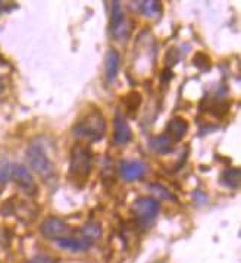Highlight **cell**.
<instances>
[{
    "instance_id": "cell-1",
    "label": "cell",
    "mask_w": 241,
    "mask_h": 263,
    "mask_svg": "<svg viewBox=\"0 0 241 263\" xmlns=\"http://www.w3.org/2000/svg\"><path fill=\"white\" fill-rule=\"evenodd\" d=\"M73 134L87 141H102L106 136V119L99 110L85 114L73 126Z\"/></svg>"
},
{
    "instance_id": "cell-7",
    "label": "cell",
    "mask_w": 241,
    "mask_h": 263,
    "mask_svg": "<svg viewBox=\"0 0 241 263\" xmlns=\"http://www.w3.org/2000/svg\"><path fill=\"white\" fill-rule=\"evenodd\" d=\"M11 178L12 181L20 187L21 190H24L25 193H30V194H34L35 193V181H34V177L30 172V169L24 165H20V163H15L11 166Z\"/></svg>"
},
{
    "instance_id": "cell-20",
    "label": "cell",
    "mask_w": 241,
    "mask_h": 263,
    "mask_svg": "<svg viewBox=\"0 0 241 263\" xmlns=\"http://www.w3.org/2000/svg\"><path fill=\"white\" fill-rule=\"evenodd\" d=\"M3 88H5V83H3V80L0 78V93L3 91Z\"/></svg>"
},
{
    "instance_id": "cell-16",
    "label": "cell",
    "mask_w": 241,
    "mask_h": 263,
    "mask_svg": "<svg viewBox=\"0 0 241 263\" xmlns=\"http://www.w3.org/2000/svg\"><path fill=\"white\" fill-rule=\"evenodd\" d=\"M11 178V165L6 159H0V184Z\"/></svg>"
},
{
    "instance_id": "cell-17",
    "label": "cell",
    "mask_w": 241,
    "mask_h": 263,
    "mask_svg": "<svg viewBox=\"0 0 241 263\" xmlns=\"http://www.w3.org/2000/svg\"><path fill=\"white\" fill-rule=\"evenodd\" d=\"M193 63H194L197 68L203 69V71H206V69H209L210 68L209 58H208L206 54H203V53H197V54L193 58Z\"/></svg>"
},
{
    "instance_id": "cell-14",
    "label": "cell",
    "mask_w": 241,
    "mask_h": 263,
    "mask_svg": "<svg viewBox=\"0 0 241 263\" xmlns=\"http://www.w3.org/2000/svg\"><path fill=\"white\" fill-rule=\"evenodd\" d=\"M220 181H222L224 185H227L230 189H238V185H240V169H225L222 172V175H220Z\"/></svg>"
},
{
    "instance_id": "cell-9",
    "label": "cell",
    "mask_w": 241,
    "mask_h": 263,
    "mask_svg": "<svg viewBox=\"0 0 241 263\" xmlns=\"http://www.w3.org/2000/svg\"><path fill=\"white\" fill-rule=\"evenodd\" d=\"M119 172H121V177L126 181H138L144 177L146 166L140 160H128V162L121 163Z\"/></svg>"
},
{
    "instance_id": "cell-15",
    "label": "cell",
    "mask_w": 241,
    "mask_h": 263,
    "mask_svg": "<svg viewBox=\"0 0 241 263\" xmlns=\"http://www.w3.org/2000/svg\"><path fill=\"white\" fill-rule=\"evenodd\" d=\"M138 6L140 12L144 13L146 16H155L162 9V5L159 2H140Z\"/></svg>"
},
{
    "instance_id": "cell-4",
    "label": "cell",
    "mask_w": 241,
    "mask_h": 263,
    "mask_svg": "<svg viewBox=\"0 0 241 263\" xmlns=\"http://www.w3.org/2000/svg\"><path fill=\"white\" fill-rule=\"evenodd\" d=\"M40 232L46 240L53 242L63 241L75 237V230L59 218H47L40 227Z\"/></svg>"
},
{
    "instance_id": "cell-13",
    "label": "cell",
    "mask_w": 241,
    "mask_h": 263,
    "mask_svg": "<svg viewBox=\"0 0 241 263\" xmlns=\"http://www.w3.org/2000/svg\"><path fill=\"white\" fill-rule=\"evenodd\" d=\"M80 234L85 240L95 242L102 235V227H100L99 222H87L84 227L80 230Z\"/></svg>"
},
{
    "instance_id": "cell-3",
    "label": "cell",
    "mask_w": 241,
    "mask_h": 263,
    "mask_svg": "<svg viewBox=\"0 0 241 263\" xmlns=\"http://www.w3.org/2000/svg\"><path fill=\"white\" fill-rule=\"evenodd\" d=\"M91 166H93L91 150L83 144L73 146L71 153V165H69L71 177H73L77 181H85L91 172Z\"/></svg>"
},
{
    "instance_id": "cell-10",
    "label": "cell",
    "mask_w": 241,
    "mask_h": 263,
    "mask_svg": "<svg viewBox=\"0 0 241 263\" xmlns=\"http://www.w3.org/2000/svg\"><path fill=\"white\" fill-rule=\"evenodd\" d=\"M189 131V121L181 118V116H174L171 121H169L168 126H166V136H168L174 143H178L181 141L184 136L187 134Z\"/></svg>"
},
{
    "instance_id": "cell-2",
    "label": "cell",
    "mask_w": 241,
    "mask_h": 263,
    "mask_svg": "<svg viewBox=\"0 0 241 263\" xmlns=\"http://www.w3.org/2000/svg\"><path fill=\"white\" fill-rule=\"evenodd\" d=\"M27 160L34 172L43 179H50L54 175V166L47 155L42 140H34L27 148Z\"/></svg>"
},
{
    "instance_id": "cell-5",
    "label": "cell",
    "mask_w": 241,
    "mask_h": 263,
    "mask_svg": "<svg viewBox=\"0 0 241 263\" xmlns=\"http://www.w3.org/2000/svg\"><path fill=\"white\" fill-rule=\"evenodd\" d=\"M131 211L138 221L143 223H149L156 218L157 213L160 211V206H159V201L152 197H140V199L134 200Z\"/></svg>"
},
{
    "instance_id": "cell-6",
    "label": "cell",
    "mask_w": 241,
    "mask_h": 263,
    "mask_svg": "<svg viewBox=\"0 0 241 263\" xmlns=\"http://www.w3.org/2000/svg\"><path fill=\"white\" fill-rule=\"evenodd\" d=\"M110 30L112 35L116 40H124L129 35V22L126 18L125 12L122 9V5L119 2L112 3V11H110Z\"/></svg>"
},
{
    "instance_id": "cell-12",
    "label": "cell",
    "mask_w": 241,
    "mask_h": 263,
    "mask_svg": "<svg viewBox=\"0 0 241 263\" xmlns=\"http://www.w3.org/2000/svg\"><path fill=\"white\" fill-rule=\"evenodd\" d=\"M149 146L150 148L155 152V153H159V155H165V153H169L172 147H174V141L166 136V134H162V136H156L153 137L150 141H149Z\"/></svg>"
},
{
    "instance_id": "cell-11",
    "label": "cell",
    "mask_w": 241,
    "mask_h": 263,
    "mask_svg": "<svg viewBox=\"0 0 241 263\" xmlns=\"http://www.w3.org/2000/svg\"><path fill=\"white\" fill-rule=\"evenodd\" d=\"M118 69H119V54H118V52H116L114 47H110V49L106 52L105 58L106 78H107L109 83H112L116 78Z\"/></svg>"
},
{
    "instance_id": "cell-18",
    "label": "cell",
    "mask_w": 241,
    "mask_h": 263,
    "mask_svg": "<svg viewBox=\"0 0 241 263\" xmlns=\"http://www.w3.org/2000/svg\"><path fill=\"white\" fill-rule=\"evenodd\" d=\"M150 190H152L153 193H156V194H163L162 199H166V200H172V199H174V196H172L165 187H162L160 184H153V185L150 187Z\"/></svg>"
},
{
    "instance_id": "cell-8",
    "label": "cell",
    "mask_w": 241,
    "mask_h": 263,
    "mask_svg": "<svg viewBox=\"0 0 241 263\" xmlns=\"http://www.w3.org/2000/svg\"><path fill=\"white\" fill-rule=\"evenodd\" d=\"M131 137H133V133L126 122L125 116L118 110L114 118V141L116 144H126L129 143Z\"/></svg>"
},
{
    "instance_id": "cell-19",
    "label": "cell",
    "mask_w": 241,
    "mask_h": 263,
    "mask_svg": "<svg viewBox=\"0 0 241 263\" xmlns=\"http://www.w3.org/2000/svg\"><path fill=\"white\" fill-rule=\"evenodd\" d=\"M28 263H52V259L47 257V256H44V254H39V256L32 257Z\"/></svg>"
}]
</instances>
